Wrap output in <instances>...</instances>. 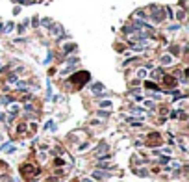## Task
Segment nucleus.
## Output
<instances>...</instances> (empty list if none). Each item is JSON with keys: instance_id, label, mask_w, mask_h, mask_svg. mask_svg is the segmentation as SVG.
Returning <instances> with one entry per match:
<instances>
[{"instance_id": "obj_1", "label": "nucleus", "mask_w": 189, "mask_h": 182, "mask_svg": "<svg viewBox=\"0 0 189 182\" xmlns=\"http://www.w3.org/2000/svg\"><path fill=\"white\" fill-rule=\"evenodd\" d=\"M89 74L87 72H80V74H76V76H72V82H82V80H87Z\"/></svg>"}, {"instance_id": "obj_2", "label": "nucleus", "mask_w": 189, "mask_h": 182, "mask_svg": "<svg viewBox=\"0 0 189 182\" xmlns=\"http://www.w3.org/2000/svg\"><path fill=\"white\" fill-rule=\"evenodd\" d=\"M21 171H22V175H30V173H34V175H35L34 165H30V164H28V165H22V169H21Z\"/></svg>"}, {"instance_id": "obj_3", "label": "nucleus", "mask_w": 189, "mask_h": 182, "mask_svg": "<svg viewBox=\"0 0 189 182\" xmlns=\"http://www.w3.org/2000/svg\"><path fill=\"white\" fill-rule=\"evenodd\" d=\"M171 61H172V58H171V56H163V58H161V63H165V65H167V63H171Z\"/></svg>"}, {"instance_id": "obj_4", "label": "nucleus", "mask_w": 189, "mask_h": 182, "mask_svg": "<svg viewBox=\"0 0 189 182\" xmlns=\"http://www.w3.org/2000/svg\"><path fill=\"white\" fill-rule=\"evenodd\" d=\"M93 177H95V178H104V173H100V171H95V173H93Z\"/></svg>"}, {"instance_id": "obj_5", "label": "nucleus", "mask_w": 189, "mask_h": 182, "mask_svg": "<svg viewBox=\"0 0 189 182\" xmlns=\"http://www.w3.org/2000/svg\"><path fill=\"white\" fill-rule=\"evenodd\" d=\"M100 106H102V108H109V106H111V102H109V100H102Z\"/></svg>"}, {"instance_id": "obj_6", "label": "nucleus", "mask_w": 189, "mask_h": 182, "mask_svg": "<svg viewBox=\"0 0 189 182\" xmlns=\"http://www.w3.org/2000/svg\"><path fill=\"white\" fill-rule=\"evenodd\" d=\"M93 91H102V85L100 84H95V85H93Z\"/></svg>"}, {"instance_id": "obj_7", "label": "nucleus", "mask_w": 189, "mask_h": 182, "mask_svg": "<svg viewBox=\"0 0 189 182\" xmlns=\"http://www.w3.org/2000/svg\"><path fill=\"white\" fill-rule=\"evenodd\" d=\"M137 74H139V76H145V74H147V71H145V69H139Z\"/></svg>"}, {"instance_id": "obj_8", "label": "nucleus", "mask_w": 189, "mask_h": 182, "mask_svg": "<svg viewBox=\"0 0 189 182\" xmlns=\"http://www.w3.org/2000/svg\"><path fill=\"white\" fill-rule=\"evenodd\" d=\"M82 182H93L91 178H82Z\"/></svg>"}]
</instances>
